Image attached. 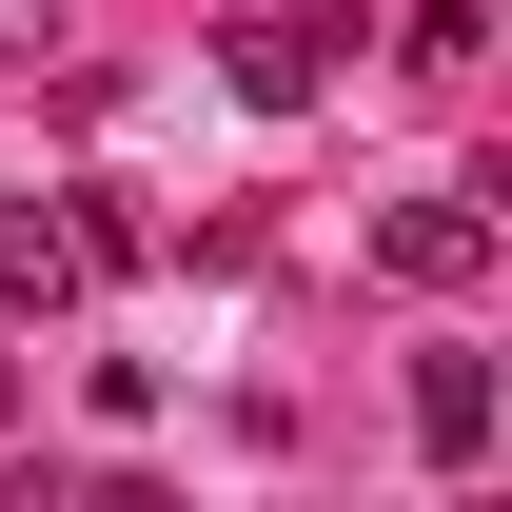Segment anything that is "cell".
Masks as SVG:
<instances>
[{"instance_id":"obj_1","label":"cell","mask_w":512,"mask_h":512,"mask_svg":"<svg viewBox=\"0 0 512 512\" xmlns=\"http://www.w3.org/2000/svg\"><path fill=\"white\" fill-rule=\"evenodd\" d=\"M375 276H414V296H473V276H493V197H473V178L394 197V217H375Z\"/></svg>"},{"instance_id":"obj_2","label":"cell","mask_w":512,"mask_h":512,"mask_svg":"<svg viewBox=\"0 0 512 512\" xmlns=\"http://www.w3.org/2000/svg\"><path fill=\"white\" fill-rule=\"evenodd\" d=\"M414 453H434V473H473V453H493V355H473V335H434V355H414Z\"/></svg>"},{"instance_id":"obj_3","label":"cell","mask_w":512,"mask_h":512,"mask_svg":"<svg viewBox=\"0 0 512 512\" xmlns=\"http://www.w3.org/2000/svg\"><path fill=\"white\" fill-rule=\"evenodd\" d=\"M316 40H335V20H296V0H276V20H237V40H217V79H237V99H256V119H296V99H316Z\"/></svg>"},{"instance_id":"obj_4","label":"cell","mask_w":512,"mask_h":512,"mask_svg":"<svg viewBox=\"0 0 512 512\" xmlns=\"http://www.w3.org/2000/svg\"><path fill=\"white\" fill-rule=\"evenodd\" d=\"M394 60H414V79H473V60H493V0H414Z\"/></svg>"},{"instance_id":"obj_5","label":"cell","mask_w":512,"mask_h":512,"mask_svg":"<svg viewBox=\"0 0 512 512\" xmlns=\"http://www.w3.org/2000/svg\"><path fill=\"white\" fill-rule=\"evenodd\" d=\"M0 296H79V237H60V217H20V197H0Z\"/></svg>"},{"instance_id":"obj_6","label":"cell","mask_w":512,"mask_h":512,"mask_svg":"<svg viewBox=\"0 0 512 512\" xmlns=\"http://www.w3.org/2000/svg\"><path fill=\"white\" fill-rule=\"evenodd\" d=\"M60 512H178L158 473H60Z\"/></svg>"},{"instance_id":"obj_7","label":"cell","mask_w":512,"mask_h":512,"mask_svg":"<svg viewBox=\"0 0 512 512\" xmlns=\"http://www.w3.org/2000/svg\"><path fill=\"white\" fill-rule=\"evenodd\" d=\"M40 40H60V20H40V0H0V60H40Z\"/></svg>"},{"instance_id":"obj_8","label":"cell","mask_w":512,"mask_h":512,"mask_svg":"<svg viewBox=\"0 0 512 512\" xmlns=\"http://www.w3.org/2000/svg\"><path fill=\"white\" fill-rule=\"evenodd\" d=\"M0 434H20V355H0Z\"/></svg>"}]
</instances>
